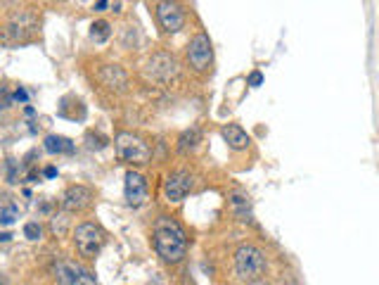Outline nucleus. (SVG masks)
<instances>
[{"label":"nucleus","mask_w":379,"mask_h":285,"mask_svg":"<svg viewBox=\"0 0 379 285\" xmlns=\"http://www.w3.org/2000/svg\"><path fill=\"white\" fill-rule=\"evenodd\" d=\"M17 214H19L17 205H8V207H3V210H0V224H3V226L15 224Z\"/></svg>","instance_id":"a211bd4d"},{"label":"nucleus","mask_w":379,"mask_h":285,"mask_svg":"<svg viewBox=\"0 0 379 285\" xmlns=\"http://www.w3.org/2000/svg\"><path fill=\"white\" fill-rule=\"evenodd\" d=\"M45 150L52 152V154H69L74 152V142H71L69 138H64V135H48L45 138Z\"/></svg>","instance_id":"4468645a"},{"label":"nucleus","mask_w":379,"mask_h":285,"mask_svg":"<svg viewBox=\"0 0 379 285\" xmlns=\"http://www.w3.org/2000/svg\"><path fill=\"white\" fill-rule=\"evenodd\" d=\"M156 19H159V24L168 34H175V31L185 27V12H182V8L175 0H161L156 5Z\"/></svg>","instance_id":"6e6552de"},{"label":"nucleus","mask_w":379,"mask_h":285,"mask_svg":"<svg viewBox=\"0 0 379 285\" xmlns=\"http://www.w3.org/2000/svg\"><path fill=\"white\" fill-rule=\"evenodd\" d=\"M100 81L107 88L119 90V93L121 90H126V86H128V76L119 64H107V67H102L100 69Z\"/></svg>","instance_id":"f8f14e48"},{"label":"nucleus","mask_w":379,"mask_h":285,"mask_svg":"<svg viewBox=\"0 0 379 285\" xmlns=\"http://www.w3.org/2000/svg\"><path fill=\"white\" fill-rule=\"evenodd\" d=\"M187 62L194 71H206L213 62V48L206 34H197L187 45Z\"/></svg>","instance_id":"39448f33"},{"label":"nucleus","mask_w":379,"mask_h":285,"mask_svg":"<svg viewBox=\"0 0 379 285\" xmlns=\"http://www.w3.org/2000/svg\"><path fill=\"white\" fill-rule=\"evenodd\" d=\"M230 207H232V212L237 214L240 222H251V202L247 195H240V193L237 195H232Z\"/></svg>","instance_id":"2eb2a0df"},{"label":"nucleus","mask_w":379,"mask_h":285,"mask_svg":"<svg viewBox=\"0 0 379 285\" xmlns=\"http://www.w3.org/2000/svg\"><path fill=\"white\" fill-rule=\"evenodd\" d=\"M190 190H192V174L190 171H175L166 178L164 193L171 202H182Z\"/></svg>","instance_id":"1a4fd4ad"},{"label":"nucleus","mask_w":379,"mask_h":285,"mask_svg":"<svg viewBox=\"0 0 379 285\" xmlns=\"http://www.w3.org/2000/svg\"><path fill=\"white\" fill-rule=\"evenodd\" d=\"M10 238H12V236H10V233H0V243H8V241H10Z\"/></svg>","instance_id":"5701e85b"},{"label":"nucleus","mask_w":379,"mask_h":285,"mask_svg":"<svg viewBox=\"0 0 379 285\" xmlns=\"http://www.w3.org/2000/svg\"><path fill=\"white\" fill-rule=\"evenodd\" d=\"M24 236L29 238V241H38V238H41V226L34 224V222L26 224V226H24Z\"/></svg>","instance_id":"6ab92c4d"},{"label":"nucleus","mask_w":379,"mask_h":285,"mask_svg":"<svg viewBox=\"0 0 379 285\" xmlns=\"http://www.w3.org/2000/svg\"><path fill=\"white\" fill-rule=\"evenodd\" d=\"M147 76L159 83H168L178 76V62H175V57L168 53H156L149 57V62H147Z\"/></svg>","instance_id":"423d86ee"},{"label":"nucleus","mask_w":379,"mask_h":285,"mask_svg":"<svg viewBox=\"0 0 379 285\" xmlns=\"http://www.w3.org/2000/svg\"><path fill=\"white\" fill-rule=\"evenodd\" d=\"M201 140V131L199 128H190V131H185L180 135V140H178V150L182 154H187V152H192L194 147H197V142Z\"/></svg>","instance_id":"dca6fc26"},{"label":"nucleus","mask_w":379,"mask_h":285,"mask_svg":"<svg viewBox=\"0 0 379 285\" xmlns=\"http://www.w3.org/2000/svg\"><path fill=\"white\" fill-rule=\"evenodd\" d=\"M55 278L60 285H97L95 276L88 269L78 267L74 262H60L55 267Z\"/></svg>","instance_id":"0eeeda50"},{"label":"nucleus","mask_w":379,"mask_h":285,"mask_svg":"<svg viewBox=\"0 0 379 285\" xmlns=\"http://www.w3.org/2000/svg\"><path fill=\"white\" fill-rule=\"evenodd\" d=\"M74 243H76L78 255L93 259L104 245V231L95 224H81L76 226L74 231Z\"/></svg>","instance_id":"7ed1b4c3"},{"label":"nucleus","mask_w":379,"mask_h":285,"mask_svg":"<svg viewBox=\"0 0 379 285\" xmlns=\"http://www.w3.org/2000/svg\"><path fill=\"white\" fill-rule=\"evenodd\" d=\"M45 176H48V178L57 176V169H55V166H48V169H45Z\"/></svg>","instance_id":"4be33fe9"},{"label":"nucleus","mask_w":379,"mask_h":285,"mask_svg":"<svg viewBox=\"0 0 379 285\" xmlns=\"http://www.w3.org/2000/svg\"><path fill=\"white\" fill-rule=\"evenodd\" d=\"M26 98H29V95H26V90H22V88L15 90V100L17 102H26Z\"/></svg>","instance_id":"412c9836"},{"label":"nucleus","mask_w":379,"mask_h":285,"mask_svg":"<svg viewBox=\"0 0 379 285\" xmlns=\"http://www.w3.org/2000/svg\"><path fill=\"white\" fill-rule=\"evenodd\" d=\"M109 36H112V27H109L104 19H100V22H95L93 27H90V38H93L95 43H104Z\"/></svg>","instance_id":"f3484780"},{"label":"nucleus","mask_w":379,"mask_h":285,"mask_svg":"<svg viewBox=\"0 0 379 285\" xmlns=\"http://www.w3.org/2000/svg\"><path fill=\"white\" fill-rule=\"evenodd\" d=\"M251 285H271V283H266V281H261V278H259V281H251Z\"/></svg>","instance_id":"b1692460"},{"label":"nucleus","mask_w":379,"mask_h":285,"mask_svg":"<svg viewBox=\"0 0 379 285\" xmlns=\"http://www.w3.org/2000/svg\"><path fill=\"white\" fill-rule=\"evenodd\" d=\"M0 285H8V281H5V278H3V276H0Z\"/></svg>","instance_id":"393cba45"},{"label":"nucleus","mask_w":379,"mask_h":285,"mask_svg":"<svg viewBox=\"0 0 379 285\" xmlns=\"http://www.w3.org/2000/svg\"><path fill=\"white\" fill-rule=\"evenodd\" d=\"M116 152L121 154L126 162H133V164H147L152 152H149V145L142 138L133 133H119L116 135Z\"/></svg>","instance_id":"20e7f679"},{"label":"nucleus","mask_w":379,"mask_h":285,"mask_svg":"<svg viewBox=\"0 0 379 285\" xmlns=\"http://www.w3.org/2000/svg\"><path fill=\"white\" fill-rule=\"evenodd\" d=\"M261 83H263V74H261V71H251V74H249V86L256 88V86H261Z\"/></svg>","instance_id":"aec40b11"},{"label":"nucleus","mask_w":379,"mask_h":285,"mask_svg":"<svg viewBox=\"0 0 379 285\" xmlns=\"http://www.w3.org/2000/svg\"><path fill=\"white\" fill-rule=\"evenodd\" d=\"M266 255L259 248H254V245H242L235 252V271H237L242 281H259L266 274Z\"/></svg>","instance_id":"f03ea898"},{"label":"nucleus","mask_w":379,"mask_h":285,"mask_svg":"<svg viewBox=\"0 0 379 285\" xmlns=\"http://www.w3.org/2000/svg\"><path fill=\"white\" fill-rule=\"evenodd\" d=\"M154 250L164 262H180L187 252L185 231L173 219H159L154 226Z\"/></svg>","instance_id":"f257e3e1"},{"label":"nucleus","mask_w":379,"mask_h":285,"mask_svg":"<svg viewBox=\"0 0 379 285\" xmlns=\"http://www.w3.org/2000/svg\"><path fill=\"white\" fill-rule=\"evenodd\" d=\"M123 193H126V202L130 207H140L147 200V181H145V176L138 174V171H128Z\"/></svg>","instance_id":"9d476101"},{"label":"nucleus","mask_w":379,"mask_h":285,"mask_svg":"<svg viewBox=\"0 0 379 285\" xmlns=\"http://www.w3.org/2000/svg\"><path fill=\"white\" fill-rule=\"evenodd\" d=\"M220 135H223L228 147H232V150H247V147H249V135L237 124H225Z\"/></svg>","instance_id":"ddd939ff"},{"label":"nucleus","mask_w":379,"mask_h":285,"mask_svg":"<svg viewBox=\"0 0 379 285\" xmlns=\"http://www.w3.org/2000/svg\"><path fill=\"white\" fill-rule=\"evenodd\" d=\"M90 200H93V193H90V188L86 186H71L67 193H64V210L67 212H81L86 210V207L90 205Z\"/></svg>","instance_id":"9b49d317"}]
</instances>
